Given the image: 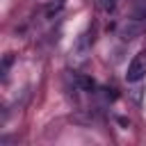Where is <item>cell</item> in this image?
<instances>
[{
    "label": "cell",
    "mask_w": 146,
    "mask_h": 146,
    "mask_svg": "<svg viewBox=\"0 0 146 146\" xmlns=\"http://www.w3.org/2000/svg\"><path fill=\"white\" fill-rule=\"evenodd\" d=\"M144 75H146V55L139 52V55H135V59L128 64L125 80H128V82H139Z\"/></svg>",
    "instance_id": "obj_1"
},
{
    "label": "cell",
    "mask_w": 146,
    "mask_h": 146,
    "mask_svg": "<svg viewBox=\"0 0 146 146\" xmlns=\"http://www.w3.org/2000/svg\"><path fill=\"white\" fill-rule=\"evenodd\" d=\"M89 39H87V34H80L78 36V41L73 43V48H71V59H73V64H82L84 59H87V55H89Z\"/></svg>",
    "instance_id": "obj_2"
},
{
    "label": "cell",
    "mask_w": 146,
    "mask_h": 146,
    "mask_svg": "<svg viewBox=\"0 0 146 146\" xmlns=\"http://www.w3.org/2000/svg\"><path fill=\"white\" fill-rule=\"evenodd\" d=\"M139 32H141V25H139V23H135V21H130V23L121 30V39H123V41H132Z\"/></svg>",
    "instance_id": "obj_3"
},
{
    "label": "cell",
    "mask_w": 146,
    "mask_h": 146,
    "mask_svg": "<svg viewBox=\"0 0 146 146\" xmlns=\"http://www.w3.org/2000/svg\"><path fill=\"white\" fill-rule=\"evenodd\" d=\"M78 87L82 91H94L96 89V80L89 78V75H78Z\"/></svg>",
    "instance_id": "obj_4"
},
{
    "label": "cell",
    "mask_w": 146,
    "mask_h": 146,
    "mask_svg": "<svg viewBox=\"0 0 146 146\" xmlns=\"http://www.w3.org/2000/svg\"><path fill=\"white\" fill-rule=\"evenodd\" d=\"M114 5H116V0H98V7H100V9H105V11H112V9H114Z\"/></svg>",
    "instance_id": "obj_5"
},
{
    "label": "cell",
    "mask_w": 146,
    "mask_h": 146,
    "mask_svg": "<svg viewBox=\"0 0 146 146\" xmlns=\"http://www.w3.org/2000/svg\"><path fill=\"white\" fill-rule=\"evenodd\" d=\"M130 96H132V100H135V103H139V100H141V89H132V94H130Z\"/></svg>",
    "instance_id": "obj_6"
}]
</instances>
